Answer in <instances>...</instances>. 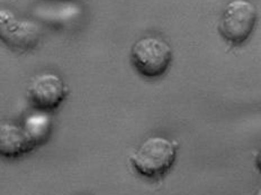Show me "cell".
<instances>
[{"label": "cell", "instance_id": "1", "mask_svg": "<svg viewBox=\"0 0 261 195\" xmlns=\"http://www.w3.org/2000/svg\"><path fill=\"white\" fill-rule=\"evenodd\" d=\"M177 153V142L162 136H153L141 144L130 155L129 161L139 175L150 180H159L175 165Z\"/></svg>", "mask_w": 261, "mask_h": 195}, {"label": "cell", "instance_id": "2", "mask_svg": "<svg viewBox=\"0 0 261 195\" xmlns=\"http://www.w3.org/2000/svg\"><path fill=\"white\" fill-rule=\"evenodd\" d=\"M172 48L166 41L155 36H145L130 48V63L140 75L158 79L165 75L172 62Z\"/></svg>", "mask_w": 261, "mask_h": 195}, {"label": "cell", "instance_id": "3", "mask_svg": "<svg viewBox=\"0 0 261 195\" xmlns=\"http://www.w3.org/2000/svg\"><path fill=\"white\" fill-rule=\"evenodd\" d=\"M257 8L249 0H231L221 16L219 32L227 43L241 45L254 29Z\"/></svg>", "mask_w": 261, "mask_h": 195}, {"label": "cell", "instance_id": "4", "mask_svg": "<svg viewBox=\"0 0 261 195\" xmlns=\"http://www.w3.org/2000/svg\"><path fill=\"white\" fill-rule=\"evenodd\" d=\"M41 40V29L34 21L19 19L8 9H0V42L10 50L25 53L34 50Z\"/></svg>", "mask_w": 261, "mask_h": 195}, {"label": "cell", "instance_id": "5", "mask_svg": "<svg viewBox=\"0 0 261 195\" xmlns=\"http://www.w3.org/2000/svg\"><path fill=\"white\" fill-rule=\"evenodd\" d=\"M68 92L64 81L58 74L45 72L33 78L27 88V99L36 110L48 112L63 104Z\"/></svg>", "mask_w": 261, "mask_h": 195}, {"label": "cell", "instance_id": "6", "mask_svg": "<svg viewBox=\"0 0 261 195\" xmlns=\"http://www.w3.org/2000/svg\"><path fill=\"white\" fill-rule=\"evenodd\" d=\"M35 148V143L23 126L9 122L0 124V156L19 158Z\"/></svg>", "mask_w": 261, "mask_h": 195}, {"label": "cell", "instance_id": "7", "mask_svg": "<svg viewBox=\"0 0 261 195\" xmlns=\"http://www.w3.org/2000/svg\"><path fill=\"white\" fill-rule=\"evenodd\" d=\"M51 119L45 115V112L40 111L26 119L23 127L30 135V137L35 143L36 147L44 144L51 134Z\"/></svg>", "mask_w": 261, "mask_h": 195}]
</instances>
